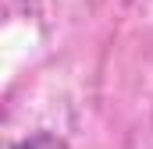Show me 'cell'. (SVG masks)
Returning a JSON list of instances; mask_svg holds the SVG:
<instances>
[{"label":"cell","mask_w":153,"mask_h":149,"mask_svg":"<svg viewBox=\"0 0 153 149\" xmlns=\"http://www.w3.org/2000/svg\"><path fill=\"white\" fill-rule=\"evenodd\" d=\"M14 149H68V142L57 139V135H50V131H39V135H32V139H22Z\"/></svg>","instance_id":"1"}]
</instances>
